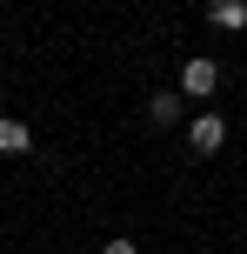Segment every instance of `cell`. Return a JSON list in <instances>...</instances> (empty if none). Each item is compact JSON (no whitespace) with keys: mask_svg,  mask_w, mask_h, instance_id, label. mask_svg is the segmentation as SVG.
Returning <instances> with one entry per match:
<instances>
[{"mask_svg":"<svg viewBox=\"0 0 247 254\" xmlns=\"http://www.w3.org/2000/svg\"><path fill=\"white\" fill-rule=\"evenodd\" d=\"M207 7H221V0H207Z\"/></svg>","mask_w":247,"mask_h":254,"instance_id":"52a82bcc","label":"cell"},{"mask_svg":"<svg viewBox=\"0 0 247 254\" xmlns=\"http://www.w3.org/2000/svg\"><path fill=\"white\" fill-rule=\"evenodd\" d=\"M20 154H34V127L0 114V161H20Z\"/></svg>","mask_w":247,"mask_h":254,"instance_id":"277c9868","label":"cell"},{"mask_svg":"<svg viewBox=\"0 0 247 254\" xmlns=\"http://www.w3.org/2000/svg\"><path fill=\"white\" fill-rule=\"evenodd\" d=\"M181 114H187V94H181V87L147 94V121H154V127H181Z\"/></svg>","mask_w":247,"mask_h":254,"instance_id":"3957f363","label":"cell"},{"mask_svg":"<svg viewBox=\"0 0 247 254\" xmlns=\"http://www.w3.org/2000/svg\"><path fill=\"white\" fill-rule=\"evenodd\" d=\"M207 13H214V27H227V34L247 27V0H221V7H207Z\"/></svg>","mask_w":247,"mask_h":254,"instance_id":"5b68a950","label":"cell"},{"mask_svg":"<svg viewBox=\"0 0 247 254\" xmlns=\"http://www.w3.org/2000/svg\"><path fill=\"white\" fill-rule=\"evenodd\" d=\"M100 254H141V248H134L127 234H114V241H100Z\"/></svg>","mask_w":247,"mask_h":254,"instance_id":"8992f818","label":"cell"},{"mask_svg":"<svg viewBox=\"0 0 247 254\" xmlns=\"http://www.w3.org/2000/svg\"><path fill=\"white\" fill-rule=\"evenodd\" d=\"M187 147H194V154H221L227 147V121L221 114H194V121H187Z\"/></svg>","mask_w":247,"mask_h":254,"instance_id":"7a4b0ae2","label":"cell"},{"mask_svg":"<svg viewBox=\"0 0 247 254\" xmlns=\"http://www.w3.org/2000/svg\"><path fill=\"white\" fill-rule=\"evenodd\" d=\"M214 87H221V67H214L207 54H194V61L181 67V94L187 101H214Z\"/></svg>","mask_w":247,"mask_h":254,"instance_id":"6da1fadb","label":"cell"}]
</instances>
